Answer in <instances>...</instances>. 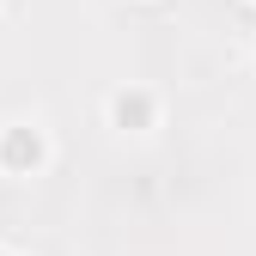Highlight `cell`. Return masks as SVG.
Listing matches in <instances>:
<instances>
[{"label": "cell", "instance_id": "6da1fadb", "mask_svg": "<svg viewBox=\"0 0 256 256\" xmlns=\"http://www.w3.org/2000/svg\"><path fill=\"white\" fill-rule=\"evenodd\" d=\"M55 165V140L37 122H6L0 128V177H43Z\"/></svg>", "mask_w": 256, "mask_h": 256}, {"label": "cell", "instance_id": "7a4b0ae2", "mask_svg": "<svg viewBox=\"0 0 256 256\" xmlns=\"http://www.w3.org/2000/svg\"><path fill=\"white\" fill-rule=\"evenodd\" d=\"M158 92L140 86V80H128V86H110L104 92V122L116 128V134H152L158 128Z\"/></svg>", "mask_w": 256, "mask_h": 256}, {"label": "cell", "instance_id": "3957f363", "mask_svg": "<svg viewBox=\"0 0 256 256\" xmlns=\"http://www.w3.org/2000/svg\"><path fill=\"white\" fill-rule=\"evenodd\" d=\"M0 256H24V250H12V244H0Z\"/></svg>", "mask_w": 256, "mask_h": 256}, {"label": "cell", "instance_id": "277c9868", "mask_svg": "<svg viewBox=\"0 0 256 256\" xmlns=\"http://www.w3.org/2000/svg\"><path fill=\"white\" fill-rule=\"evenodd\" d=\"M244 6H256V0H244Z\"/></svg>", "mask_w": 256, "mask_h": 256}, {"label": "cell", "instance_id": "5b68a950", "mask_svg": "<svg viewBox=\"0 0 256 256\" xmlns=\"http://www.w3.org/2000/svg\"><path fill=\"white\" fill-rule=\"evenodd\" d=\"M0 6H6V0H0Z\"/></svg>", "mask_w": 256, "mask_h": 256}]
</instances>
